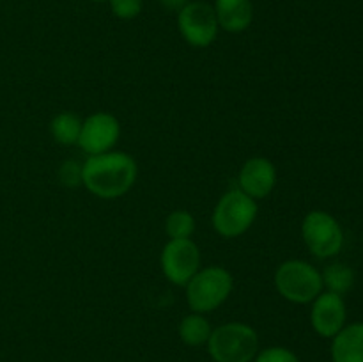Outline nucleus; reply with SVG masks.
<instances>
[{"label": "nucleus", "mask_w": 363, "mask_h": 362, "mask_svg": "<svg viewBox=\"0 0 363 362\" xmlns=\"http://www.w3.org/2000/svg\"><path fill=\"white\" fill-rule=\"evenodd\" d=\"M138 177V165L124 151H108L89 156L82 163V185L98 199L113 201L133 188Z\"/></svg>", "instance_id": "1"}, {"label": "nucleus", "mask_w": 363, "mask_h": 362, "mask_svg": "<svg viewBox=\"0 0 363 362\" xmlns=\"http://www.w3.org/2000/svg\"><path fill=\"white\" fill-rule=\"evenodd\" d=\"M186 302L191 312L209 314L227 302L234 290V277L218 265L201 268L186 286Z\"/></svg>", "instance_id": "2"}, {"label": "nucleus", "mask_w": 363, "mask_h": 362, "mask_svg": "<svg viewBox=\"0 0 363 362\" xmlns=\"http://www.w3.org/2000/svg\"><path fill=\"white\" fill-rule=\"evenodd\" d=\"M206 346L213 362H254L259 336L248 323L229 322L213 329Z\"/></svg>", "instance_id": "3"}, {"label": "nucleus", "mask_w": 363, "mask_h": 362, "mask_svg": "<svg viewBox=\"0 0 363 362\" xmlns=\"http://www.w3.org/2000/svg\"><path fill=\"white\" fill-rule=\"evenodd\" d=\"M275 290L291 304H311L325 287L321 272L303 259H287L280 263L273 275Z\"/></svg>", "instance_id": "4"}, {"label": "nucleus", "mask_w": 363, "mask_h": 362, "mask_svg": "<svg viewBox=\"0 0 363 362\" xmlns=\"http://www.w3.org/2000/svg\"><path fill=\"white\" fill-rule=\"evenodd\" d=\"M257 201L240 188L227 190L213 209V229L222 238H238L247 233L257 219Z\"/></svg>", "instance_id": "5"}, {"label": "nucleus", "mask_w": 363, "mask_h": 362, "mask_svg": "<svg viewBox=\"0 0 363 362\" xmlns=\"http://www.w3.org/2000/svg\"><path fill=\"white\" fill-rule=\"evenodd\" d=\"M301 238L314 258H335L344 247V231L339 220L328 212L312 209L301 222Z\"/></svg>", "instance_id": "6"}, {"label": "nucleus", "mask_w": 363, "mask_h": 362, "mask_svg": "<svg viewBox=\"0 0 363 362\" xmlns=\"http://www.w3.org/2000/svg\"><path fill=\"white\" fill-rule=\"evenodd\" d=\"M160 266L163 275L176 286H186L201 270V251L191 238L169 240L162 248Z\"/></svg>", "instance_id": "7"}, {"label": "nucleus", "mask_w": 363, "mask_h": 362, "mask_svg": "<svg viewBox=\"0 0 363 362\" xmlns=\"http://www.w3.org/2000/svg\"><path fill=\"white\" fill-rule=\"evenodd\" d=\"M177 28L188 45L206 48L215 43L220 25L215 9L208 2H188L177 13Z\"/></svg>", "instance_id": "8"}, {"label": "nucleus", "mask_w": 363, "mask_h": 362, "mask_svg": "<svg viewBox=\"0 0 363 362\" xmlns=\"http://www.w3.org/2000/svg\"><path fill=\"white\" fill-rule=\"evenodd\" d=\"M121 137V123L108 112H94L82 121L78 148L87 156L108 153L116 148Z\"/></svg>", "instance_id": "9"}, {"label": "nucleus", "mask_w": 363, "mask_h": 362, "mask_svg": "<svg viewBox=\"0 0 363 362\" xmlns=\"http://www.w3.org/2000/svg\"><path fill=\"white\" fill-rule=\"evenodd\" d=\"M311 304V325L318 336L333 339L347 325L346 302L340 295L323 290Z\"/></svg>", "instance_id": "10"}, {"label": "nucleus", "mask_w": 363, "mask_h": 362, "mask_svg": "<svg viewBox=\"0 0 363 362\" xmlns=\"http://www.w3.org/2000/svg\"><path fill=\"white\" fill-rule=\"evenodd\" d=\"M238 185L241 192L255 201L268 197L277 185V167L264 156L248 158L238 174Z\"/></svg>", "instance_id": "11"}, {"label": "nucleus", "mask_w": 363, "mask_h": 362, "mask_svg": "<svg viewBox=\"0 0 363 362\" xmlns=\"http://www.w3.org/2000/svg\"><path fill=\"white\" fill-rule=\"evenodd\" d=\"M220 28L230 34L247 31L254 21L252 0H215L213 6Z\"/></svg>", "instance_id": "12"}, {"label": "nucleus", "mask_w": 363, "mask_h": 362, "mask_svg": "<svg viewBox=\"0 0 363 362\" xmlns=\"http://www.w3.org/2000/svg\"><path fill=\"white\" fill-rule=\"evenodd\" d=\"M333 362H363V322L350 323L332 339Z\"/></svg>", "instance_id": "13"}, {"label": "nucleus", "mask_w": 363, "mask_h": 362, "mask_svg": "<svg viewBox=\"0 0 363 362\" xmlns=\"http://www.w3.org/2000/svg\"><path fill=\"white\" fill-rule=\"evenodd\" d=\"M177 332H179L181 341L186 346H204V344H208L209 336L213 332V327L211 322L206 318V314L190 312V314H186L179 322Z\"/></svg>", "instance_id": "14"}, {"label": "nucleus", "mask_w": 363, "mask_h": 362, "mask_svg": "<svg viewBox=\"0 0 363 362\" xmlns=\"http://www.w3.org/2000/svg\"><path fill=\"white\" fill-rule=\"evenodd\" d=\"M321 277L325 291H332L340 297L350 293L354 286V272L346 263H330L321 272Z\"/></svg>", "instance_id": "15"}, {"label": "nucleus", "mask_w": 363, "mask_h": 362, "mask_svg": "<svg viewBox=\"0 0 363 362\" xmlns=\"http://www.w3.org/2000/svg\"><path fill=\"white\" fill-rule=\"evenodd\" d=\"M82 131V119L73 112H60L50 123V133L60 146H77Z\"/></svg>", "instance_id": "16"}, {"label": "nucleus", "mask_w": 363, "mask_h": 362, "mask_svg": "<svg viewBox=\"0 0 363 362\" xmlns=\"http://www.w3.org/2000/svg\"><path fill=\"white\" fill-rule=\"evenodd\" d=\"M165 233L169 240L191 238L195 233V216L186 209H174L165 220Z\"/></svg>", "instance_id": "17"}, {"label": "nucleus", "mask_w": 363, "mask_h": 362, "mask_svg": "<svg viewBox=\"0 0 363 362\" xmlns=\"http://www.w3.org/2000/svg\"><path fill=\"white\" fill-rule=\"evenodd\" d=\"M254 362H300V358L286 346H268L257 351Z\"/></svg>", "instance_id": "18"}, {"label": "nucleus", "mask_w": 363, "mask_h": 362, "mask_svg": "<svg viewBox=\"0 0 363 362\" xmlns=\"http://www.w3.org/2000/svg\"><path fill=\"white\" fill-rule=\"evenodd\" d=\"M113 16L119 20H133L142 13V0H108Z\"/></svg>", "instance_id": "19"}, {"label": "nucleus", "mask_w": 363, "mask_h": 362, "mask_svg": "<svg viewBox=\"0 0 363 362\" xmlns=\"http://www.w3.org/2000/svg\"><path fill=\"white\" fill-rule=\"evenodd\" d=\"M59 180L64 187L74 188L82 185V163L77 160H66L59 169Z\"/></svg>", "instance_id": "20"}, {"label": "nucleus", "mask_w": 363, "mask_h": 362, "mask_svg": "<svg viewBox=\"0 0 363 362\" xmlns=\"http://www.w3.org/2000/svg\"><path fill=\"white\" fill-rule=\"evenodd\" d=\"M160 4H162L165 9L176 11V13H179V11L183 9L184 6H186L188 0H160Z\"/></svg>", "instance_id": "21"}, {"label": "nucleus", "mask_w": 363, "mask_h": 362, "mask_svg": "<svg viewBox=\"0 0 363 362\" xmlns=\"http://www.w3.org/2000/svg\"><path fill=\"white\" fill-rule=\"evenodd\" d=\"M92 2H108V0H92Z\"/></svg>", "instance_id": "22"}]
</instances>
